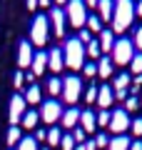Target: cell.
<instances>
[{
  "label": "cell",
  "mask_w": 142,
  "mask_h": 150,
  "mask_svg": "<svg viewBox=\"0 0 142 150\" xmlns=\"http://www.w3.org/2000/svg\"><path fill=\"white\" fill-rule=\"evenodd\" d=\"M135 3L132 0H115V10H112V33H125L135 20Z\"/></svg>",
  "instance_id": "6da1fadb"
},
{
  "label": "cell",
  "mask_w": 142,
  "mask_h": 150,
  "mask_svg": "<svg viewBox=\"0 0 142 150\" xmlns=\"http://www.w3.org/2000/svg\"><path fill=\"white\" fill-rule=\"evenodd\" d=\"M63 55H65V65H67V68H72V70H82V65L87 63V60H85V45L80 43L77 38L65 40Z\"/></svg>",
  "instance_id": "7a4b0ae2"
},
{
  "label": "cell",
  "mask_w": 142,
  "mask_h": 150,
  "mask_svg": "<svg viewBox=\"0 0 142 150\" xmlns=\"http://www.w3.org/2000/svg\"><path fill=\"white\" fill-rule=\"evenodd\" d=\"M110 58H112V63L120 65V68L130 65V63H132V58H135V43H132V40H127V38H120V40H115V48H112Z\"/></svg>",
  "instance_id": "3957f363"
},
{
  "label": "cell",
  "mask_w": 142,
  "mask_h": 150,
  "mask_svg": "<svg viewBox=\"0 0 142 150\" xmlns=\"http://www.w3.org/2000/svg\"><path fill=\"white\" fill-rule=\"evenodd\" d=\"M47 38H50V20L47 15H35L32 18V28H30V40L37 48H45Z\"/></svg>",
  "instance_id": "277c9868"
},
{
  "label": "cell",
  "mask_w": 142,
  "mask_h": 150,
  "mask_svg": "<svg viewBox=\"0 0 142 150\" xmlns=\"http://www.w3.org/2000/svg\"><path fill=\"white\" fill-rule=\"evenodd\" d=\"M65 15H67V23L75 28V30H82L85 23H87V8H85L82 0H67Z\"/></svg>",
  "instance_id": "5b68a950"
},
{
  "label": "cell",
  "mask_w": 142,
  "mask_h": 150,
  "mask_svg": "<svg viewBox=\"0 0 142 150\" xmlns=\"http://www.w3.org/2000/svg\"><path fill=\"white\" fill-rule=\"evenodd\" d=\"M80 98H82V78H77V75L63 78V100L67 105H75Z\"/></svg>",
  "instance_id": "8992f818"
},
{
  "label": "cell",
  "mask_w": 142,
  "mask_h": 150,
  "mask_svg": "<svg viewBox=\"0 0 142 150\" xmlns=\"http://www.w3.org/2000/svg\"><path fill=\"white\" fill-rule=\"evenodd\" d=\"M37 112H40V120H42V123L55 125L60 118H63V105H60L58 100H45V103L40 105V110H37Z\"/></svg>",
  "instance_id": "52a82bcc"
},
{
  "label": "cell",
  "mask_w": 142,
  "mask_h": 150,
  "mask_svg": "<svg viewBox=\"0 0 142 150\" xmlns=\"http://www.w3.org/2000/svg\"><path fill=\"white\" fill-rule=\"evenodd\" d=\"M130 112H125V108H120V110L112 112V118H110V125L107 128L112 130L115 135H125V130H130Z\"/></svg>",
  "instance_id": "ba28073f"
},
{
  "label": "cell",
  "mask_w": 142,
  "mask_h": 150,
  "mask_svg": "<svg viewBox=\"0 0 142 150\" xmlns=\"http://www.w3.org/2000/svg\"><path fill=\"white\" fill-rule=\"evenodd\" d=\"M47 20H50V30L58 38H63L65 33H67V15L63 13V8H53L50 15H47Z\"/></svg>",
  "instance_id": "9c48e42d"
},
{
  "label": "cell",
  "mask_w": 142,
  "mask_h": 150,
  "mask_svg": "<svg viewBox=\"0 0 142 150\" xmlns=\"http://www.w3.org/2000/svg\"><path fill=\"white\" fill-rule=\"evenodd\" d=\"M130 85H132L130 73H120V75H115V83H112L115 98H120V100H127V98H130Z\"/></svg>",
  "instance_id": "30bf717a"
},
{
  "label": "cell",
  "mask_w": 142,
  "mask_h": 150,
  "mask_svg": "<svg viewBox=\"0 0 142 150\" xmlns=\"http://www.w3.org/2000/svg\"><path fill=\"white\" fill-rule=\"evenodd\" d=\"M25 98L20 95V93H15V95H13V100H10V123L13 125H18L22 120V115H25Z\"/></svg>",
  "instance_id": "8fae6325"
},
{
  "label": "cell",
  "mask_w": 142,
  "mask_h": 150,
  "mask_svg": "<svg viewBox=\"0 0 142 150\" xmlns=\"http://www.w3.org/2000/svg\"><path fill=\"white\" fill-rule=\"evenodd\" d=\"M32 58H35V53H32V45L22 40V43L18 45V65H20V70L30 68V65H32Z\"/></svg>",
  "instance_id": "7c38bea8"
},
{
  "label": "cell",
  "mask_w": 142,
  "mask_h": 150,
  "mask_svg": "<svg viewBox=\"0 0 142 150\" xmlns=\"http://www.w3.org/2000/svg\"><path fill=\"white\" fill-rule=\"evenodd\" d=\"M95 103H97L102 110H107V108L115 103V90H112V85H105V83H102L100 90H97V100H95Z\"/></svg>",
  "instance_id": "4fadbf2b"
},
{
  "label": "cell",
  "mask_w": 142,
  "mask_h": 150,
  "mask_svg": "<svg viewBox=\"0 0 142 150\" xmlns=\"http://www.w3.org/2000/svg\"><path fill=\"white\" fill-rule=\"evenodd\" d=\"M60 120H63V130H75L80 125V110L77 108H65Z\"/></svg>",
  "instance_id": "5bb4252c"
},
{
  "label": "cell",
  "mask_w": 142,
  "mask_h": 150,
  "mask_svg": "<svg viewBox=\"0 0 142 150\" xmlns=\"http://www.w3.org/2000/svg\"><path fill=\"white\" fill-rule=\"evenodd\" d=\"M80 128L85 130V133H95L97 130V115H95L92 110H82L80 112Z\"/></svg>",
  "instance_id": "9a60e30c"
},
{
  "label": "cell",
  "mask_w": 142,
  "mask_h": 150,
  "mask_svg": "<svg viewBox=\"0 0 142 150\" xmlns=\"http://www.w3.org/2000/svg\"><path fill=\"white\" fill-rule=\"evenodd\" d=\"M63 65H65L63 50H60V48H53L50 53H47V68L53 70V73H60V70H63Z\"/></svg>",
  "instance_id": "2e32d148"
},
{
  "label": "cell",
  "mask_w": 142,
  "mask_h": 150,
  "mask_svg": "<svg viewBox=\"0 0 142 150\" xmlns=\"http://www.w3.org/2000/svg\"><path fill=\"white\" fill-rule=\"evenodd\" d=\"M100 48H102V55L105 53H112V48H115V33H112V28H102L100 33Z\"/></svg>",
  "instance_id": "e0dca14e"
},
{
  "label": "cell",
  "mask_w": 142,
  "mask_h": 150,
  "mask_svg": "<svg viewBox=\"0 0 142 150\" xmlns=\"http://www.w3.org/2000/svg\"><path fill=\"white\" fill-rule=\"evenodd\" d=\"M112 10H115V0H100L97 3V18L102 23H112Z\"/></svg>",
  "instance_id": "ac0fdd59"
},
{
  "label": "cell",
  "mask_w": 142,
  "mask_h": 150,
  "mask_svg": "<svg viewBox=\"0 0 142 150\" xmlns=\"http://www.w3.org/2000/svg\"><path fill=\"white\" fill-rule=\"evenodd\" d=\"M112 68H115V63H112V58H110V55H102V58L97 60V75H100L102 80L112 75Z\"/></svg>",
  "instance_id": "d6986e66"
},
{
  "label": "cell",
  "mask_w": 142,
  "mask_h": 150,
  "mask_svg": "<svg viewBox=\"0 0 142 150\" xmlns=\"http://www.w3.org/2000/svg\"><path fill=\"white\" fill-rule=\"evenodd\" d=\"M22 130H37V123H40V112L37 110H25L22 115Z\"/></svg>",
  "instance_id": "ffe728a7"
},
{
  "label": "cell",
  "mask_w": 142,
  "mask_h": 150,
  "mask_svg": "<svg viewBox=\"0 0 142 150\" xmlns=\"http://www.w3.org/2000/svg\"><path fill=\"white\" fill-rule=\"evenodd\" d=\"M22 98H25L27 105H40V103H42V90H40V85H30Z\"/></svg>",
  "instance_id": "44dd1931"
},
{
  "label": "cell",
  "mask_w": 142,
  "mask_h": 150,
  "mask_svg": "<svg viewBox=\"0 0 142 150\" xmlns=\"http://www.w3.org/2000/svg\"><path fill=\"white\" fill-rule=\"evenodd\" d=\"M30 68H32V73H35V78H37V75H42L47 70V53H35Z\"/></svg>",
  "instance_id": "7402d4cb"
},
{
  "label": "cell",
  "mask_w": 142,
  "mask_h": 150,
  "mask_svg": "<svg viewBox=\"0 0 142 150\" xmlns=\"http://www.w3.org/2000/svg\"><path fill=\"white\" fill-rule=\"evenodd\" d=\"M130 145H132V140L127 135H115L110 140V145H107V150H130Z\"/></svg>",
  "instance_id": "603a6c76"
},
{
  "label": "cell",
  "mask_w": 142,
  "mask_h": 150,
  "mask_svg": "<svg viewBox=\"0 0 142 150\" xmlns=\"http://www.w3.org/2000/svg\"><path fill=\"white\" fill-rule=\"evenodd\" d=\"M60 140H63V128H47V140L45 143L50 148H60Z\"/></svg>",
  "instance_id": "cb8c5ba5"
},
{
  "label": "cell",
  "mask_w": 142,
  "mask_h": 150,
  "mask_svg": "<svg viewBox=\"0 0 142 150\" xmlns=\"http://www.w3.org/2000/svg\"><path fill=\"white\" fill-rule=\"evenodd\" d=\"M45 90L50 93V95H63V80H60L58 75H55V78H50V80L45 83Z\"/></svg>",
  "instance_id": "d4e9b609"
},
{
  "label": "cell",
  "mask_w": 142,
  "mask_h": 150,
  "mask_svg": "<svg viewBox=\"0 0 142 150\" xmlns=\"http://www.w3.org/2000/svg\"><path fill=\"white\" fill-rule=\"evenodd\" d=\"M85 55H90V58H97V60H100V58H102L100 40H95V38H92V40H90V43L85 45Z\"/></svg>",
  "instance_id": "484cf974"
},
{
  "label": "cell",
  "mask_w": 142,
  "mask_h": 150,
  "mask_svg": "<svg viewBox=\"0 0 142 150\" xmlns=\"http://www.w3.org/2000/svg\"><path fill=\"white\" fill-rule=\"evenodd\" d=\"M85 28H87L92 35H100L102 33V20L97 15H87V23H85Z\"/></svg>",
  "instance_id": "4316f807"
},
{
  "label": "cell",
  "mask_w": 142,
  "mask_h": 150,
  "mask_svg": "<svg viewBox=\"0 0 142 150\" xmlns=\"http://www.w3.org/2000/svg\"><path fill=\"white\" fill-rule=\"evenodd\" d=\"M20 140H22V128H18V125H10V130H8V145H10V148H15Z\"/></svg>",
  "instance_id": "83f0119b"
},
{
  "label": "cell",
  "mask_w": 142,
  "mask_h": 150,
  "mask_svg": "<svg viewBox=\"0 0 142 150\" xmlns=\"http://www.w3.org/2000/svg\"><path fill=\"white\" fill-rule=\"evenodd\" d=\"M97 90H100V85H97V83H92V85L85 88V103H87V105H92V103L97 100Z\"/></svg>",
  "instance_id": "f1b7e54d"
},
{
  "label": "cell",
  "mask_w": 142,
  "mask_h": 150,
  "mask_svg": "<svg viewBox=\"0 0 142 150\" xmlns=\"http://www.w3.org/2000/svg\"><path fill=\"white\" fill-rule=\"evenodd\" d=\"M15 150H40V148H37V140L35 138H22L20 143L15 145Z\"/></svg>",
  "instance_id": "f546056e"
},
{
  "label": "cell",
  "mask_w": 142,
  "mask_h": 150,
  "mask_svg": "<svg viewBox=\"0 0 142 150\" xmlns=\"http://www.w3.org/2000/svg\"><path fill=\"white\" fill-rule=\"evenodd\" d=\"M75 145H77V143H75V138H72V135H70V133H63L60 148H63V150H75Z\"/></svg>",
  "instance_id": "4dcf8cb0"
},
{
  "label": "cell",
  "mask_w": 142,
  "mask_h": 150,
  "mask_svg": "<svg viewBox=\"0 0 142 150\" xmlns=\"http://www.w3.org/2000/svg\"><path fill=\"white\" fill-rule=\"evenodd\" d=\"M130 70L135 75H142V53H135V58H132V63H130Z\"/></svg>",
  "instance_id": "1f68e13d"
},
{
  "label": "cell",
  "mask_w": 142,
  "mask_h": 150,
  "mask_svg": "<svg viewBox=\"0 0 142 150\" xmlns=\"http://www.w3.org/2000/svg\"><path fill=\"white\" fill-rule=\"evenodd\" d=\"M110 118H112V112L100 110L97 112V128H107V125H110Z\"/></svg>",
  "instance_id": "d6a6232c"
},
{
  "label": "cell",
  "mask_w": 142,
  "mask_h": 150,
  "mask_svg": "<svg viewBox=\"0 0 142 150\" xmlns=\"http://www.w3.org/2000/svg\"><path fill=\"white\" fill-rule=\"evenodd\" d=\"M82 75L85 78H95V75H97V63H85L82 65Z\"/></svg>",
  "instance_id": "836d02e7"
},
{
  "label": "cell",
  "mask_w": 142,
  "mask_h": 150,
  "mask_svg": "<svg viewBox=\"0 0 142 150\" xmlns=\"http://www.w3.org/2000/svg\"><path fill=\"white\" fill-rule=\"evenodd\" d=\"M137 108H140V100H137L135 95H130V98L125 100V112H135Z\"/></svg>",
  "instance_id": "e575fe53"
},
{
  "label": "cell",
  "mask_w": 142,
  "mask_h": 150,
  "mask_svg": "<svg viewBox=\"0 0 142 150\" xmlns=\"http://www.w3.org/2000/svg\"><path fill=\"white\" fill-rule=\"evenodd\" d=\"M130 130H132V135H137V138H142V118H135L130 123Z\"/></svg>",
  "instance_id": "d590c367"
},
{
  "label": "cell",
  "mask_w": 142,
  "mask_h": 150,
  "mask_svg": "<svg viewBox=\"0 0 142 150\" xmlns=\"http://www.w3.org/2000/svg\"><path fill=\"white\" fill-rule=\"evenodd\" d=\"M85 135H87V133H85V130L80 128V125L72 130V138H75V143H77V145H82V143H85Z\"/></svg>",
  "instance_id": "8d00e7d4"
},
{
  "label": "cell",
  "mask_w": 142,
  "mask_h": 150,
  "mask_svg": "<svg viewBox=\"0 0 142 150\" xmlns=\"http://www.w3.org/2000/svg\"><path fill=\"white\" fill-rule=\"evenodd\" d=\"M77 40H80L82 45H87L90 40H92V33H90L87 28H82V30H80V35H77Z\"/></svg>",
  "instance_id": "74e56055"
},
{
  "label": "cell",
  "mask_w": 142,
  "mask_h": 150,
  "mask_svg": "<svg viewBox=\"0 0 142 150\" xmlns=\"http://www.w3.org/2000/svg\"><path fill=\"white\" fill-rule=\"evenodd\" d=\"M95 145H97V148H107V145H110V138H107L105 133H100L97 138H95Z\"/></svg>",
  "instance_id": "f35d334b"
},
{
  "label": "cell",
  "mask_w": 142,
  "mask_h": 150,
  "mask_svg": "<svg viewBox=\"0 0 142 150\" xmlns=\"http://www.w3.org/2000/svg\"><path fill=\"white\" fill-rule=\"evenodd\" d=\"M132 43H135V48H140V53H142V25L135 30V40H132Z\"/></svg>",
  "instance_id": "ab89813d"
},
{
  "label": "cell",
  "mask_w": 142,
  "mask_h": 150,
  "mask_svg": "<svg viewBox=\"0 0 142 150\" xmlns=\"http://www.w3.org/2000/svg\"><path fill=\"white\" fill-rule=\"evenodd\" d=\"M35 140H37V143H42V140H47V130L37 128V130H35Z\"/></svg>",
  "instance_id": "60d3db41"
},
{
  "label": "cell",
  "mask_w": 142,
  "mask_h": 150,
  "mask_svg": "<svg viewBox=\"0 0 142 150\" xmlns=\"http://www.w3.org/2000/svg\"><path fill=\"white\" fill-rule=\"evenodd\" d=\"M15 88H18V90H22V70H18V73H15Z\"/></svg>",
  "instance_id": "b9f144b4"
},
{
  "label": "cell",
  "mask_w": 142,
  "mask_h": 150,
  "mask_svg": "<svg viewBox=\"0 0 142 150\" xmlns=\"http://www.w3.org/2000/svg\"><path fill=\"white\" fill-rule=\"evenodd\" d=\"M85 150H97V145H95V140H85Z\"/></svg>",
  "instance_id": "7bdbcfd3"
},
{
  "label": "cell",
  "mask_w": 142,
  "mask_h": 150,
  "mask_svg": "<svg viewBox=\"0 0 142 150\" xmlns=\"http://www.w3.org/2000/svg\"><path fill=\"white\" fill-rule=\"evenodd\" d=\"M130 150H142V140H132V145H130Z\"/></svg>",
  "instance_id": "ee69618b"
},
{
  "label": "cell",
  "mask_w": 142,
  "mask_h": 150,
  "mask_svg": "<svg viewBox=\"0 0 142 150\" xmlns=\"http://www.w3.org/2000/svg\"><path fill=\"white\" fill-rule=\"evenodd\" d=\"M82 3H85V8H97L100 0H82Z\"/></svg>",
  "instance_id": "f6af8a7d"
},
{
  "label": "cell",
  "mask_w": 142,
  "mask_h": 150,
  "mask_svg": "<svg viewBox=\"0 0 142 150\" xmlns=\"http://www.w3.org/2000/svg\"><path fill=\"white\" fill-rule=\"evenodd\" d=\"M25 5H27V10H35V8H37V0H25Z\"/></svg>",
  "instance_id": "bcb514c9"
},
{
  "label": "cell",
  "mask_w": 142,
  "mask_h": 150,
  "mask_svg": "<svg viewBox=\"0 0 142 150\" xmlns=\"http://www.w3.org/2000/svg\"><path fill=\"white\" fill-rule=\"evenodd\" d=\"M135 13L142 18V0H137V5H135Z\"/></svg>",
  "instance_id": "7dc6e473"
},
{
  "label": "cell",
  "mask_w": 142,
  "mask_h": 150,
  "mask_svg": "<svg viewBox=\"0 0 142 150\" xmlns=\"http://www.w3.org/2000/svg\"><path fill=\"white\" fill-rule=\"evenodd\" d=\"M50 3H53V0H37V5H42V8H47Z\"/></svg>",
  "instance_id": "c3c4849f"
},
{
  "label": "cell",
  "mask_w": 142,
  "mask_h": 150,
  "mask_svg": "<svg viewBox=\"0 0 142 150\" xmlns=\"http://www.w3.org/2000/svg\"><path fill=\"white\" fill-rule=\"evenodd\" d=\"M53 3H58L60 8H63V5H67V0H53Z\"/></svg>",
  "instance_id": "681fc988"
},
{
  "label": "cell",
  "mask_w": 142,
  "mask_h": 150,
  "mask_svg": "<svg viewBox=\"0 0 142 150\" xmlns=\"http://www.w3.org/2000/svg\"><path fill=\"white\" fill-rule=\"evenodd\" d=\"M75 150H85V143L82 145H75Z\"/></svg>",
  "instance_id": "f907efd6"
},
{
  "label": "cell",
  "mask_w": 142,
  "mask_h": 150,
  "mask_svg": "<svg viewBox=\"0 0 142 150\" xmlns=\"http://www.w3.org/2000/svg\"><path fill=\"white\" fill-rule=\"evenodd\" d=\"M40 150H50V148H40Z\"/></svg>",
  "instance_id": "816d5d0a"
}]
</instances>
